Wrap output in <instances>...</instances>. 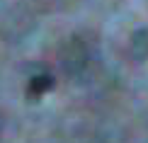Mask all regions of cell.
Here are the masks:
<instances>
[{
    "instance_id": "obj_1",
    "label": "cell",
    "mask_w": 148,
    "mask_h": 143,
    "mask_svg": "<svg viewBox=\"0 0 148 143\" xmlns=\"http://www.w3.org/2000/svg\"><path fill=\"white\" fill-rule=\"evenodd\" d=\"M53 88V78L51 75H36L29 80V88H27V95L29 97H39L44 95V92H49Z\"/></svg>"
}]
</instances>
